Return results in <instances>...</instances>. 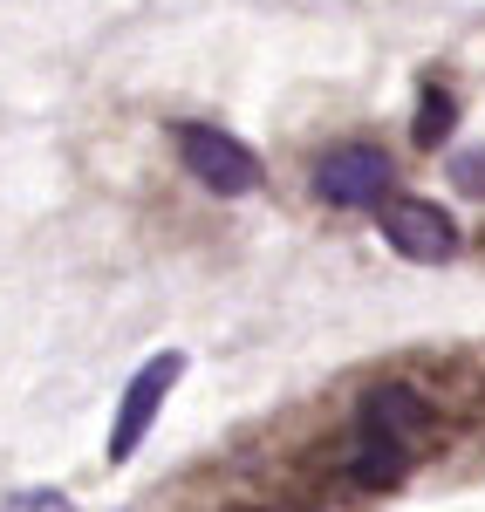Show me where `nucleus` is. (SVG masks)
I'll return each mask as SVG.
<instances>
[{"instance_id":"f257e3e1","label":"nucleus","mask_w":485,"mask_h":512,"mask_svg":"<svg viewBox=\"0 0 485 512\" xmlns=\"http://www.w3.org/2000/svg\"><path fill=\"white\" fill-rule=\"evenodd\" d=\"M178 158H185V171L199 178L205 192H219V198H246L260 185V158L246 151L240 137L212 130V123H178Z\"/></svg>"},{"instance_id":"39448f33","label":"nucleus","mask_w":485,"mask_h":512,"mask_svg":"<svg viewBox=\"0 0 485 512\" xmlns=\"http://www.w3.org/2000/svg\"><path fill=\"white\" fill-rule=\"evenodd\" d=\"M404 472H410L404 437L369 431V424H363V444L349 451V478H356V485H369V492H390V485H404Z\"/></svg>"},{"instance_id":"7ed1b4c3","label":"nucleus","mask_w":485,"mask_h":512,"mask_svg":"<svg viewBox=\"0 0 485 512\" xmlns=\"http://www.w3.org/2000/svg\"><path fill=\"white\" fill-rule=\"evenodd\" d=\"M383 239L404 260H451L458 253V226H451L445 205H431V198H390L383 205Z\"/></svg>"},{"instance_id":"20e7f679","label":"nucleus","mask_w":485,"mask_h":512,"mask_svg":"<svg viewBox=\"0 0 485 512\" xmlns=\"http://www.w3.org/2000/svg\"><path fill=\"white\" fill-rule=\"evenodd\" d=\"M315 192L328 205H376L390 192V158L376 144H342V151H328L315 164Z\"/></svg>"},{"instance_id":"f03ea898","label":"nucleus","mask_w":485,"mask_h":512,"mask_svg":"<svg viewBox=\"0 0 485 512\" xmlns=\"http://www.w3.org/2000/svg\"><path fill=\"white\" fill-rule=\"evenodd\" d=\"M185 376V355L178 349H164L151 355L137 376H130V390H123V410H117V431H110V458H130L144 437H151V424H158V410H164V396H171V383Z\"/></svg>"},{"instance_id":"6e6552de","label":"nucleus","mask_w":485,"mask_h":512,"mask_svg":"<svg viewBox=\"0 0 485 512\" xmlns=\"http://www.w3.org/2000/svg\"><path fill=\"white\" fill-rule=\"evenodd\" d=\"M451 171H458V185H485V164L479 158H458Z\"/></svg>"},{"instance_id":"423d86ee","label":"nucleus","mask_w":485,"mask_h":512,"mask_svg":"<svg viewBox=\"0 0 485 512\" xmlns=\"http://www.w3.org/2000/svg\"><path fill=\"white\" fill-rule=\"evenodd\" d=\"M363 424L369 431H390V437H410L431 424V410H424V396L410 390V383H376L363 396Z\"/></svg>"},{"instance_id":"0eeeda50","label":"nucleus","mask_w":485,"mask_h":512,"mask_svg":"<svg viewBox=\"0 0 485 512\" xmlns=\"http://www.w3.org/2000/svg\"><path fill=\"white\" fill-rule=\"evenodd\" d=\"M451 130H458V103H451L445 89H424V103H417V117H410V144H417V151H438Z\"/></svg>"}]
</instances>
